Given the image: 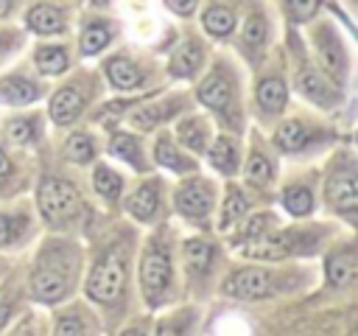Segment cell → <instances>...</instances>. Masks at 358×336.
I'll use <instances>...</instances> for the list:
<instances>
[{
  "mask_svg": "<svg viewBox=\"0 0 358 336\" xmlns=\"http://www.w3.org/2000/svg\"><path fill=\"white\" fill-rule=\"evenodd\" d=\"M308 140H310V132H308L299 120H285V123L277 129V134H274V143H277L282 151H299L302 146H308Z\"/></svg>",
  "mask_w": 358,
  "mask_h": 336,
  "instance_id": "23",
  "label": "cell"
},
{
  "mask_svg": "<svg viewBox=\"0 0 358 336\" xmlns=\"http://www.w3.org/2000/svg\"><path fill=\"white\" fill-rule=\"evenodd\" d=\"M109 154H115V157H120V160H126L131 168H137V171H145V160H143V151H140V143L131 137V134H112V140H109Z\"/></svg>",
  "mask_w": 358,
  "mask_h": 336,
  "instance_id": "22",
  "label": "cell"
},
{
  "mask_svg": "<svg viewBox=\"0 0 358 336\" xmlns=\"http://www.w3.org/2000/svg\"><path fill=\"white\" fill-rule=\"evenodd\" d=\"M210 162L221 174H235V168H238V146H235V140L218 137L213 143V148H210Z\"/></svg>",
  "mask_w": 358,
  "mask_h": 336,
  "instance_id": "24",
  "label": "cell"
},
{
  "mask_svg": "<svg viewBox=\"0 0 358 336\" xmlns=\"http://www.w3.org/2000/svg\"><path fill=\"white\" fill-rule=\"evenodd\" d=\"M8 174H11V162H8V157L0 151V182H3Z\"/></svg>",
  "mask_w": 358,
  "mask_h": 336,
  "instance_id": "41",
  "label": "cell"
},
{
  "mask_svg": "<svg viewBox=\"0 0 358 336\" xmlns=\"http://www.w3.org/2000/svg\"><path fill=\"white\" fill-rule=\"evenodd\" d=\"M14 238V221L8 216H0V246Z\"/></svg>",
  "mask_w": 358,
  "mask_h": 336,
  "instance_id": "40",
  "label": "cell"
},
{
  "mask_svg": "<svg viewBox=\"0 0 358 336\" xmlns=\"http://www.w3.org/2000/svg\"><path fill=\"white\" fill-rule=\"evenodd\" d=\"M263 39H266V22H263V17L246 20V25H243V42L246 45H260Z\"/></svg>",
  "mask_w": 358,
  "mask_h": 336,
  "instance_id": "36",
  "label": "cell"
},
{
  "mask_svg": "<svg viewBox=\"0 0 358 336\" xmlns=\"http://www.w3.org/2000/svg\"><path fill=\"white\" fill-rule=\"evenodd\" d=\"M185 260H187L190 269L204 272V269L213 263V244H210V241H201V238L185 241Z\"/></svg>",
  "mask_w": 358,
  "mask_h": 336,
  "instance_id": "27",
  "label": "cell"
},
{
  "mask_svg": "<svg viewBox=\"0 0 358 336\" xmlns=\"http://www.w3.org/2000/svg\"><path fill=\"white\" fill-rule=\"evenodd\" d=\"M106 78H109V84L117 87V90H131V87H137V84L143 81L140 70H137L134 62H129L126 56H115V59L106 64Z\"/></svg>",
  "mask_w": 358,
  "mask_h": 336,
  "instance_id": "19",
  "label": "cell"
},
{
  "mask_svg": "<svg viewBox=\"0 0 358 336\" xmlns=\"http://www.w3.org/2000/svg\"><path fill=\"white\" fill-rule=\"evenodd\" d=\"M109 39H112V28H109V25H103V22H90V25L84 28L78 45H81V53H84V56H92V53L103 50V48L109 45Z\"/></svg>",
  "mask_w": 358,
  "mask_h": 336,
  "instance_id": "26",
  "label": "cell"
},
{
  "mask_svg": "<svg viewBox=\"0 0 358 336\" xmlns=\"http://www.w3.org/2000/svg\"><path fill=\"white\" fill-rule=\"evenodd\" d=\"M56 255H59V246L42 249L39 266L31 277L34 297L39 302H50V305L59 302L70 288V277H67V269H64V255H62V263H56Z\"/></svg>",
  "mask_w": 358,
  "mask_h": 336,
  "instance_id": "1",
  "label": "cell"
},
{
  "mask_svg": "<svg viewBox=\"0 0 358 336\" xmlns=\"http://www.w3.org/2000/svg\"><path fill=\"white\" fill-rule=\"evenodd\" d=\"M8 11V0H0V17Z\"/></svg>",
  "mask_w": 358,
  "mask_h": 336,
  "instance_id": "43",
  "label": "cell"
},
{
  "mask_svg": "<svg viewBox=\"0 0 358 336\" xmlns=\"http://www.w3.org/2000/svg\"><path fill=\"white\" fill-rule=\"evenodd\" d=\"M282 204H285V210L291 216H308L310 207H313V196H310V190L305 185H294V188H288L282 193Z\"/></svg>",
  "mask_w": 358,
  "mask_h": 336,
  "instance_id": "30",
  "label": "cell"
},
{
  "mask_svg": "<svg viewBox=\"0 0 358 336\" xmlns=\"http://www.w3.org/2000/svg\"><path fill=\"white\" fill-rule=\"evenodd\" d=\"M168 3V8L173 11V14H182V17H187L193 8H196V3L199 0H165Z\"/></svg>",
  "mask_w": 358,
  "mask_h": 336,
  "instance_id": "39",
  "label": "cell"
},
{
  "mask_svg": "<svg viewBox=\"0 0 358 336\" xmlns=\"http://www.w3.org/2000/svg\"><path fill=\"white\" fill-rule=\"evenodd\" d=\"M140 283H143V294L148 300V305H159L165 297V288L171 283V260L168 252L159 246L145 249L143 263H140Z\"/></svg>",
  "mask_w": 358,
  "mask_h": 336,
  "instance_id": "5",
  "label": "cell"
},
{
  "mask_svg": "<svg viewBox=\"0 0 358 336\" xmlns=\"http://www.w3.org/2000/svg\"><path fill=\"white\" fill-rule=\"evenodd\" d=\"M213 207V185L204 179H190L176 190V210L187 218H207Z\"/></svg>",
  "mask_w": 358,
  "mask_h": 336,
  "instance_id": "7",
  "label": "cell"
},
{
  "mask_svg": "<svg viewBox=\"0 0 358 336\" xmlns=\"http://www.w3.org/2000/svg\"><path fill=\"white\" fill-rule=\"evenodd\" d=\"M92 185H95V190L106 199V202H115L117 196H120V176L112 171V168H106V165H98L95 168V176H92Z\"/></svg>",
  "mask_w": 358,
  "mask_h": 336,
  "instance_id": "29",
  "label": "cell"
},
{
  "mask_svg": "<svg viewBox=\"0 0 358 336\" xmlns=\"http://www.w3.org/2000/svg\"><path fill=\"white\" fill-rule=\"evenodd\" d=\"M201 59H204L201 45L193 42V39H187V42H182V45L173 50V56H171V73H173L176 78H190V76H196V70L201 67Z\"/></svg>",
  "mask_w": 358,
  "mask_h": 336,
  "instance_id": "13",
  "label": "cell"
},
{
  "mask_svg": "<svg viewBox=\"0 0 358 336\" xmlns=\"http://www.w3.org/2000/svg\"><path fill=\"white\" fill-rule=\"evenodd\" d=\"M0 50H3V42H0Z\"/></svg>",
  "mask_w": 358,
  "mask_h": 336,
  "instance_id": "45",
  "label": "cell"
},
{
  "mask_svg": "<svg viewBox=\"0 0 358 336\" xmlns=\"http://www.w3.org/2000/svg\"><path fill=\"white\" fill-rule=\"evenodd\" d=\"M316 50H319V62L324 67V73L330 78H344L347 76V53H344V45L341 39L336 36V31L330 25H319L316 31Z\"/></svg>",
  "mask_w": 358,
  "mask_h": 336,
  "instance_id": "6",
  "label": "cell"
},
{
  "mask_svg": "<svg viewBox=\"0 0 358 336\" xmlns=\"http://www.w3.org/2000/svg\"><path fill=\"white\" fill-rule=\"evenodd\" d=\"M271 162H268V157H263L260 151H252V157H249V162H246V179L249 182H255V185H266L268 179H271Z\"/></svg>",
  "mask_w": 358,
  "mask_h": 336,
  "instance_id": "33",
  "label": "cell"
},
{
  "mask_svg": "<svg viewBox=\"0 0 358 336\" xmlns=\"http://www.w3.org/2000/svg\"><path fill=\"white\" fill-rule=\"evenodd\" d=\"M224 291L238 297V300H260L266 294H271V274L266 269H243L235 272L227 283Z\"/></svg>",
  "mask_w": 358,
  "mask_h": 336,
  "instance_id": "8",
  "label": "cell"
},
{
  "mask_svg": "<svg viewBox=\"0 0 358 336\" xmlns=\"http://www.w3.org/2000/svg\"><path fill=\"white\" fill-rule=\"evenodd\" d=\"M64 157H67L70 162H90V160L95 157L92 137H90V134L76 132V134L67 140V146H64Z\"/></svg>",
  "mask_w": 358,
  "mask_h": 336,
  "instance_id": "31",
  "label": "cell"
},
{
  "mask_svg": "<svg viewBox=\"0 0 358 336\" xmlns=\"http://www.w3.org/2000/svg\"><path fill=\"white\" fill-rule=\"evenodd\" d=\"M171 115V106H143V109H137L134 115H131V123L137 126V129H154L162 118H168Z\"/></svg>",
  "mask_w": 358,
  "mask_h": 336,
  "instance_id": "35",
  "label": "cell"
},
{
  "mask_svg": "<svg viewBox=\"0 0 358 336\" xmlns=\"http://www.w3.org/2000/svg\"><path fill=\"white\" fill-rule=\"evenodd\" d=\"M36 67L48 76H56L67 67V50L59 48V45H48V48H39L36 50Z\"/></svg>",
  "mask_w": 358,
  "mask_h": 336,
  "instance_id": "28",
  "label": "cell"
},
{
  "mask_svg": "<svg viewBox=\"0 0 358 336\" xmlns=\"http://www.w3.org/2000/svg\"><path fill=\"white\" fill-rule=\"evenodd\" d=\"M126 210L140 218V221H151L159 210V185L157 182H143L126 202Z\"/></svg>",
  "mask_w": 358,
  "mask_h": 336,
  "instance_id": "12",
  "label": "cell"
},
{
  "mask_svg": "<svg viewBox=\"0 0 358 336\" xmlns=\"http://www.w3.org/2000/svg\"><path fill=\"white\" fill-rule=\"evenodd\" d=\"M39 95V87L25 76H8L0 81V101L6 104H31Z\"/></svg>",
  "mask_w": 358,
  "mask_h": 336,
  "instance_id": "17",
  "label": "cell"
},
{
  "mask_svg": "<svg viewBox=\"0 0 358 336\" xmlns=\"http://www.w3.org/2000/svg\"><path fill=\"white\" fill-rule=\"evenodd\" d=\"M199 101H201L204 106H210V109L224 112V109L232 104V84H229V78L221 76V70L210 73V76L201 81V87H199Z\"/></svg>",
  "mask_w": 358,
  "mask_h": 336,
  "instance_id": "10",
  "label": "cell"
},
{
  "mask_svg": "<svg viewBox=\"0 0 358 336\" xmlns=\"http://www.w3.org/2000/svg\"><path fill=\"white\" fill-rule=\"evenodd\" d=\"M126 283V266H123V255L120 252H106L103 258L95 260V266L90 269L87 277V294L95 302H112L120 297Z\"/></svg>",
  "mask_w": 358,
  "mask_h": 336,
  "instance_id": "2",
  "label": "cell"
},
{
  "mask_svg": "<svg viewBox=\"0 0 358 336\" xmlns=\"http://www.w3.org/2000/svg\"><path fill=\"white\" fill-rule=\"evenodd\" d=\"M299 90H302L310 101H316V104H322V106L338 104V90L330 87L327 78H324L319 70H313V67H302V73H299Z\"/></svg>",
  "mask_w": 358,
  "mask_h": 336,
  "instance_id": "11",
  "label": "cell"
},
{
  "mask_svg": "<svg viewBox=\"0 0 358 336\" xmlns=\"http://www.w3.org/2000/svg\"><path fill=\"white\" fill-rule=\"evenodd\" d=\"M241 252L246 258H255V260H280L291 252V235L263 230L257 235H249L246 244L241 246Z\"/></svg>",
  "mask_w": 358,
  "mask_h": 336,
  "instance_id": "9",
  "label": "cell"
},
{
  "mask_svg": "<svg viewBox=\"0 0 358 336\" xmlns=\"http://www.w3.org/2000/svg\"><path fill=\"white\" fill-rule=\"evenodd\" d=\"M81 106H84L81 92L73 90V87H64V90H59V92L53 95V101H50V118H53V123L64 126V123L76 120V115L81 112Z\"/></svg>",
  "mask_w": 358,
  "mask_h": 336,
  "instance_id": "14",
  "label": "cell"
},
{
  "mask_svg": "<svg viewBox=\"0 0 358 336\" xmlns=\"http://www.w3.org/2000/svg\"><path fill=\"white\" fill-rule=\"evenodd\" d=\"M90 3H92V6H106L109 0H90Z\"/></svg>",
  "mask_w": 358,
  "mask_h": 336,
  "instance_id": "44",
  "label": "cell"
},
{
  "mask_svg": "<svg viewBox=\"0 0 358 336\" xmlns=\"http://www.w3.org/2000/svg\"><path fill=\"white\" fill-rule=\"evenodd\" d=\"M243 213H246V199H243V193H241L238 188H232L229 196H227V202H224V207H221V218H218L221 230L232 227Z\"/></svg>",
  "mask_w": 358,
  "mask_h": 336,
  "instance_id": "32",
  "label": "cell"
},
{
  "mask_svg": "<svg viewBox=\"0 0 358 336\" xmlns=\"http://www.w3.org/2000/svg\"><path fill=\"white\" fill-rule=\"evenodd\" d=\"M154 160L159 162V165H165V168H171V171H176V174H187V171H193L196 165H193V160L190 157H185V154H179V148L171 143V137H159L157 143H154Z\"/></svg>",
  "mask_w": 358,
  "mask_h": 336,
  "instance_id": "18",
  "label": "cell"
},
{
  "mask_svg": "<svg viewBox=\"0 0 358 336\" xmlns=\"http://www.w3.org/2000/svg\"><path fill=\"white\" fill-rule=\"evenodd\" d=\"M176 134H179V143L190 151H204L207 148V123L204 118H187L176 126Z\"/></svg>",
  "mask_w": 358,
  "mask_h": 336,
  "instance_id": "21",
  "label": "cell"
},
{
  "mask_svg": "<svg viewBox=\"0 0 358 336\" xmlns=\"http://www.w3.org/2000/svg\"><path fill=\"white\" fill-rule=\"evenodd\" d=\"M8 314H11V308H8V302L6 300H0V328L8 322Z\"/></svg>",
  "mask_w": 358,
  "mask_h": 336,
  "instance_id": "42",
  "label": "cell"
},
{
  "mask_svg": "<svg viewBox=\"0 0 358 336\" xmlns=\"http://www.w3.org/2000/svg\"><path fill=\"white\" fill-rule=\"evenodd\" d=\"M84 330H87V325L81 322V316H78V314L62 316V319H59V325H56V333H84Z\"/></svg>",
  "mask_w": 358,
  "mask_h": 336,
  "instance_id": "38",
  "label": "cell"
},
{
  "mask_svg": "<svg viewBox=\"0 0 358 336\" xmlns=\"http://www.w3.org/2000/svg\"><path fill=\"white\" fill-rule=\"evenodd\" d=\"M39 210L42 216L50 221V224H59V221H67L78 213V193L70 182L64 179H45L39 185Z\"/></svg>",
  "mask_w": 358,
  "mask_h": 336,
  "instance_id": "4",
  "label": "cell"
},
{
  "mask_svg": "<svg viewBox=\"0 0 358 336\" xmlns=\"http://www.w3.org/2000/svg\"><path fill=\"white\" fill-rule=\"evenodd\" d=\"M201 22H204L207 34H213V36H227V34L235 28V14H232V8H227V6H210V8L204 11Z\"/></svg>",
  "mask_w": 358,
  "mask_h": 336,
  "instance_id": "25",
  "label": "cell"
},
{
  "mask_svg": "<svg viewBox=\"0 0 358 336\" xmlns=\"http://www.w3.org/2000/svg\"><path fill=\"white\" fill-rule=\"evenodd\" d=\"M285 101H288V90H285V81H282V78L271 76V78H263V81L257 84V104H260V109H263L266 115L282 112Z\"/></svg>",
  "mask_w": 358,
  "mask_h": 336,
  "instance_id": "15",
  "label": "cell"
},
{
  "mask_svg": "<svg viewBox=\"0 0 358 336\" xmlns=\"http://www.w3.org/2000/svg\"><path fill=\"white\" fill-rule=\"evenodd\" d=\"M28 25L36 34H62L64 31V17L56 6H34L28 14Z\"/></svg>",
  "mask_w": 358,
  "mask_h": 336,
  "instance_id": "20",
  "label": "cell"
},
{
  "mask_svg": "<svg viewBox=\"0 0 358 336\" xmlns=\"http://www.w3.org/2000/svg\"><path fill=\"white\" fill-rule=\"evenodd\" d=\"M6 134H8L11 143H17V146H28V143H34L36 129H34V120H28V118H14V120H8Z\"/></svg>",
  "mask_w": 358,
  "mask_h": 336,
  "instance_id": "34",
  "label": "cell"
},
{
  "mask_svg": "<svg viewBox=\"0 0 358 336\" xmlns=\"http://www.w3.org/2000/svg\"><path fill=\"white\" fill-rule=\"evenodd\" d=\"M355 272H358V266H355V255H352L350 249L333 252V255L327 258V280H330L336 288L350 286V283L355 280Z\"/></svg>",
  "mask_w": 358,
  "mask_h": 336,
  "instance_id": "16",
  "label": "cell"
},
{
  "mask_svg": "<svg viewBox=\"0 0 358 336\" xmlns=\"http://www.w3.org/2000/svg\"><path fill=\"white\" fill-rule=\"evenodd\" d=\"M327 202L350 218L358 210V179H355V165L347 154L338 157V162H333V171L327 176Z\"/></svg>",
  "mask_w": 358,
  "mask_h": 336,
  "instance_id": "3",
  "label": "cell"
},
{
  "mask_svg": "<svg viewBox=\"0 0 358 336\" xmlns=\"http://www.w3.org/2000/svg\"><path fill=\"white\" fill-rule=\"evenodd\" d=\"M316 6H319V0H288V14L296 22H302V20H310L313 17Z\"/></svg>",
  "mask_w": 358,
  "mask_h": 336,
  "instance_id": "37",
  "label": "cell"
}]
</instances>
